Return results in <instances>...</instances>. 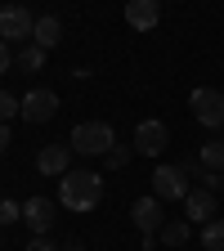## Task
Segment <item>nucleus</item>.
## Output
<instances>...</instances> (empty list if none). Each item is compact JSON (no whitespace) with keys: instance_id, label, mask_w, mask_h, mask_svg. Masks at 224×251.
Returning a JSON list of instances; mask_svg holds the SVG:
<instances>
[{"instance_id":"2eb2a0df","label":"nucleus","mask_w":224,"mask_h":251,"mask_svg":"<svg viewBox=\"0 0 224 251\" xmlns=\"http://www.w3.org/2000/svg\"><path fill=\"white\" fill-rule=\"evenodd\" d=\"M202 251H224V220H206L202 225Z\"/></svg>"},{"instance_id":"a211bd4d","label":"nucleus","mask_w":224,"mask_h":251,"mask_svg":"<svg viewBox=\"0 0 224 251\" xmlns=\"http://www.w3.org/2000/svg\"><path fill=\"white\" fill-rule=\"evenodd\" d=\"M9 117H23V99H14L9 90H0V121H9Z\"/></svg>"},{"instance_id":"f03ea898","label":"nucleus","mask_w":224,"mask_h":251,"mask_svg":"<svg viewBox=\"0 0 224 251\" xmlns=\"http://www.w3.org/2000/svg\"><path fill=\"white\" fill-rule=\"evenodd\" d=\"M68 144H72V152H81V157H108V152L117 148V135H112L108 121H81Z\"/></svg>"},{"instance_id":"20e7f679","label":"nucleus","mask_w":224,"mask_h":251,"mask_svg":"<svg viewBox=\"0 0 224 251\" xmlns=\"http://www.w3.org/2000/svg\"><path fill=\"white\" fill-rule=\"evenodd\" d=\"M188 108H193V117L206 126V130H220L224 126V94L211 90V85H198L193 94H188Z\"/></svg>"},{"instance_id":"5701e85b","label":"nucleus","mask_w":224,"mask_h":251,"mask_svg":"<svg viewBox=\"0 0 224 251\" xmlns=\"http://www.w3.org/2000/svg\"><path fill=\"white\" fill-rule=\"evenodd\" d=\"M27 251H58V247H54L50 238H31V242H27Z\"/></svg>"},{"instance_id":"f3484780","label":"nucleus","mask_w":224,"mask_h":251,"mask_svg":"<svg viewBox=\"0 0 224 251\" xmlns=\"http://www.w3.org/2000/svg\"><path fill=\"white\" fill-rule=\"evenodd\" d=\"M202 171H224V139L202 144Z\"/></svg>"},{"instance_id":"412c9836","label":"nucleus","mask_w":224,"mask_h":251,"mask_svg":"<svg viewBox=\"0 0 224 251\" xmlns=\"http://www.w3.org/2000/svg\"><path fill=\"white\" fill-rule=\"evenodd\" d=\"M14 68V50H9V41H0V72H9Z\"/></svg>"},{"instance_id":"b1692460","label":"nucleus","mask_w":224,"mask_h":251,"mask_svg":"<svg viewBox=\"0 0 224 251\" xmlns=\"http://www.w3.org/2000/svg\"><path fill=\"white\" fill-rule=\"evenodd\" d=\"M5 148H9V126L0 121V152H5Z\"/></svg>"},{"instance_id":"9b49d317","label":"nucleus","mask_w":224,"mask_h":251,"mask_svg":"<svg viewBox=\"0 0 224 251\" xmlns=\"http://www.w3.org/2000/svg\"><path fill=\"white\" fill-rule=\"evenodd\" d=\"M125 23L135 31H152L162 23V0H125Z\"/></svg>"},{"instance_id":"ddd939ff","label":"nucleus","mask_w":224,"mask_h":251,"mask_svg":"<svg viewBox=\"0 0 224 251\" xmlns=\"http://www.w3.org/2000/svg\"><path fill=\"white\" fill-rule=\"evenodd\" d=\"M58 36H63V23H58L54 14H41V18H36V31H31V41H36V45L50 54V50L58 45Z\"/></svg>"},{"instance_id":"dca6fc26","label":"nucleus","mask_w":224,"mask_h":251,"mask_svg":"<svg viewBox=\"0 0 224 251\" xmlns=\"http://www.w3.org/2000/svg\"><path fill=\"white\" fill-rule=\"evenodd\" d=\"M162 242L166 247H184L188 242V220H166L162 225Z\"/></svg>"},{"instance_id":"7ed1b4c3","label":"nucleus","mask_w":224,"mask_h":251,"mask_svg":"<svg viewBox=\"0 0 224 251\" xmlns=\"http://www.w3.org/2000/svg\"><path fill=\"white\" fill-rule=\"evenodd\" d=\"M31 31H36V14H31L27 5H5V9H0V41L27 45Z\"/></svg>"},{"instance_id":"423d86ee","label":"nucleus","mask_w":224,"mask_h":251,"mask_svg":"<svg viewBox=\"0 0 224 251\" xmlns=\"http://www.w3.org/2000/svg\"><path fill=\"white\" fill-rule=\"evenodd\" d=\"M54 112H58V94H54V90H41V85H36V90L23 94V121L41 126V121H50Z\"/></svg>"},{"instance_id":"f257e3e1","label":"nucleus","mask_w":224,"mask_h":251,"mask_svg":"<svg viewBox=\"0 0 224 251\" xmlns=\"http://www.w3.org/2000/svg\"><path fill=\"white\" fill-rule=\"evenodd\" d=\"M103 198V175H94V171H68L58 179V206H68V211H94Z\"/></svg>"},{"instance_id":"0eeeda50","label":"nucleus","mask_w":224,"mask_h":251,"mask_svg":"<svg viewBox=\"0 0 224 251\" xmlns=\"http://www.w3.org/2000/svg\"><path fill=\"white\" fill-rule=\"evenodd\" d=\"M23 225L36 233V238H45L54 229V202L50 198H27L23 202Z\"/></svg>"},{"instance_id":"6e6552de","label":"nucleus","mask_w":224,"mask_h":251,"mask_svg":"<svg viewBox=\"0 0 224 251\" xmlns=\"http://www.w3.org/2000/svg\"><path fill=\"white\" fill-rule=\"evenodd\" d=\"M130 220H135V229H139V238H157L162 233V198H139L135 206H130Z\"/></svg>"},{"instance_id":"f8f14e48","label":"nucleus","mask_w":224,"mask_h":251,"mask_svg":"<svg viewBox=\"0 0 224 251\" xmlns=\"http://www.w3.org/2000/svg\"><path fill=\"white\" fill-rule=\"evenodd\" d=\"M184 215L188 220H215V193L211 188H188V198H184Z\"/></svg>"},{"instance_id":"6ab92c4d","label":"nucleus","mask_w":224,"mask_h":251,"mask_svg":"<svg viewBox=\"0 0 224 251\" xmlns=\"http://www.w3.org/2000/svg\"><path fill=\"white\" fill-rule=\"evenodd\" d=\"M14 220H23V206H18V202H5V198H0V229H5V225H14Z\"/></svg>"},{"instance_id":"39448f33","label":"nucleus","mask_w":224,"mask_h":251,"mask_svg":"<svg viewBox=\"0 0 224 251\" xmlns=\"http://www.w3.org/2000/svg\"><path fill=\"white\" fill-rule=\"evenodd\" d=\"M152 198L184 202L188 198V175H184V166H157L152 171Z\"/></svg>"},{"instance_id":"393cba45","label":"nucleus","mask_w":224,"mask_h":251,"mask_svg":"<svg viewBox=\"0 0 224 251\" xmlns=\"http://www.w3.org/2000/svg\"><path fill=\"white\" fill-rule=\"evenodd\" d=\"M63 251H85V247H81V242H72V247H63Z\"/></svg>"},{"instance_id":"4be33fe9","label":"nucleus","mask_w":224,"mask_h":251,"mask_svg":"<svg viewBox=\"0 0 224 251\" xmlns=\"http://www.w3.org/2000/svg\"><path fill=\"white\" fill-rule=\"evenodd\" d=\"M220 184H224V175H220V171H202V188H211V193H215Z\"/></svg>"},{"instance_id":"aec40b11","label":"nucleus","mask_w":224,"mask_h":251,"mask_svg":"<svg viewBox=\"0 0 224 251\" xmlns=\"http://www.w3.org/2000/svg\"><path fill=\"white\" fill-rule=\"evenodd\" d=\"M103 162H108V166H125V162H130V148H121V144H117V148L103 157Z\"/></svg>"},{"instance_id":"9d476101","label":"nucleus","mask_w":224,"mask_h":251,"mask_svg":"<svg viewBox=\"0 0 224 251\" xmlns=\"http://www.w3.org/2000/svg\"><path fill=\"white\" fill-rule=\"evenodd\" d=\"M68 166H72V144H45L41 152H36V171L41 175H68Z\"/></svg>"},{"instance_id":"1a4fd4ad","label":"nucleus","mask_w":224,"mask_h":251,"mask_svg":"<svg viewBox=\"0 0 224 251\" xmlns=\"http://www.w3.org/2000/svg\"><path fill=\"white\" fill-rule=\"evenodd\" d=\"M166 126L162 121H139L135 126V152H144V157H162V148H166Z\"/></svg>"},{"instance_id":"4468645a","label":"nucleus","mask_w":224,"mask_h":251,"mask_svg":"<svg viewBox=\"0 0 224 251\" xmlns=\"http://www.w3.org/2000/svg\"><path fill=\"white\" fill-rule=\"evenodd\" d=\"M41 63H45V50H41L36 41L18 45V72H41Z\"/></svg>"}]
</instances>
